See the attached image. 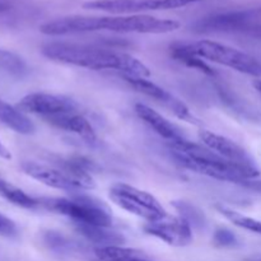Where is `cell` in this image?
<instances>
[{"instance_id":"26","label":"cell","mask_w":261,"mask_h":261,"mask_svg":"<svg viewBox=\"0 0 261 261\" xmlns=\"http://www.w3.org/2000/svg\"><path fill=\"white\" fill-rule=\"evenodd\" d=\"M0 234L9 239L17 237L18 234V228L14 222L3 214H0Z\"/></svg>"},{"instance_id":"13","label":"cell","mask_w":261,"mask_h":261,"mask_svg":"<svg viewBox=\"0 0 261 261\" xmlns=\"http://www.w3.org/2000/svg\"><path fill=\"white\" fill-rule=\"evenodd\" d=\"M199 138H200V142L203 143V145L214 150L226 160L231 161L233 163H239V165L255 167L254 161L247 154L246 150L234 142H232L228 138L214 134V133L208 132V130H201L199 133Z\"/></svg>"},{"instance_id":"25","label":"cell","mask_w":261,"mask_h":261,"mask_svg":"<svg viewBox=\"0 0 261 261\" xmlns=\"http://www.w3.org/2000/svg\"><path fill=\"white\" fill-rule=\"evenodd\" d=\"M213 244L217 247H223V249H231L239 245L236 234L227 228H218L214 232Z\"/></svg>"},{"instance_id":"14","label":"cell","mask_w":261,"mask_h":261,"mask_svg":"<svg viewBox=\"0 0 261 261\" xmlns=\"http://www.w3.org/2000/svg\"><path fill=\"white\" fill-rule=\"evenodd\" d=\"M135 112H137L138 116H139L148 126L152 127L160 137L168 140V143H181L188 140V138L185 137L182 130H181L177 125L168 121L166 117H163L162 115L158 114L157 111L150 109L147 105L137 103L135 105Z\"/></svg>"},{"instance_id":"22","label":"cell","mask_w":261,"mask_h":261,"mask_svg":"<svg viewBox=\"0 0 261 261\" xmlns=\"http://www.w3.org/2000/svg\"><path fill=\"white\" fill-rule=\"evenodd\" d=\"M144 254L137 249L124 246H101L94 247L93 255L99 261H130Z\"/></svg>"},{"instance_id":"16","label":"cell","mask_w":261,"mask_h":261,"mask_svg":"<svg viewBox=\"0 0 261 261\" xmlns=\"http://www.w3.org/2000/svg\"><path fill=\"white\" fill-rule=\"evenodd\" d=\"M76 232L83 236L87 241L96 245V247L101 246H122L125 244V237L119 232L111 229V227L92 226V224L74 223Z\"/></svg>"},{"instance_id":"5","label":"cell","mask_w":261,"mask_h":261,"mask_svg":"<svg viewBox=\"0 0 261 261\" xmlns=\"http://www.w3.org/2000/svg\"><path fill=\"white\" fill-rule=\"evenodd\" d=\"M190 53L201 59L221 64L227 68L234 69L240 73L252 76H261V63L249 54L231 47L224 43L211 40H200L195 42L184 43Z\"/></svg>"},{"instance_id":"29","label":"cell","mask_w":261,"mask_h":261,"mask_svg":"<svg viewBox=\"0 0 261 261\" xmlns=\"http://www.w3.org/2000/svg\"><path fill=\"white\" fill-rule=\"evenodd\" d=\"M130 261H152V260H149V257H148L147 255L143 254L142 256H138V257H135V259H133Z\"/></svg>"},{"instance_id":"6","label":"cell","mask_w":261,"mask_h":261,"mask_svg":"<svg viewBox=\"0 0 261 261\" xmlns=\"http://www.w3.org/2000/svg\"><path fill=\"white\" fill-rule=\"evenodd\" d=\"M111 200L127 213L148 222H155L167 217L162 204L152 194L127 184H115L110 189Z\"/></svg>"},{"instance_id":"31","label":"cell","mask_w":261,"mask_h":261,"mask_svg":"<svg viewBox=\"0 0 261 261\" xmlns=\"http://www.w3.org/2000/svg\"><path fill=\"white\" fill-rule=\"evenodd\" d=\"M5 9H8V5L5 4V3L0 2V12H3V10H5Z\"/></svg>"},{"instance_id":"27","label":"cell","mask_w":261,"mask_h":261,"mask_svg":"<svg viewBox=\"0 0 261 261\" xmlns=\"http://www.w3.org/2000/svg\"><path fill=\"white\" fill-rule=\"evenodd\" d=\"M242 188L247 189V190H252L255 193H259L261 194V181L255 180V178H249L244 182Z\"/></svg>"},{"instance_id":"24","label":"cell","mask_w":261,"mask_h":261,"mask_svg":"<svg viewBox=\"0 0 261 261\" xmlns=\"http://www.w3.org/2000/svg\"><path fill=\"white\" fill-rule=\"evenodd\" d=\"M0 71L14 76H22L27 71V65L17 54L0 48Z\"/></svg>"},{"instance_id":"8","label":"cell","mask_w":261,"mask_h":261,"mask_svg":"<svg viewBox=\"0 0 261 261\" xmlns=\"http://www.w3.org/2000/svg\"><path fill=\"white\" fill-rule=\"evenodd\" d=\"M201 0H92L83 4L84 9L98 10L111 14H137V13L171 10L189 7Z\"/></svg>"},{"instance_id":"7","label":"cell","mask_w":261,"mask_h":261,"mask_svg":"<svg viewBox=\"0 0 261 261\" xmlns=\"http://www.w3.org/2000/svg\"><path fill=\"white\" fill-rule=\"evenodd\" d=\"M23 172L38 182L50 188L65 191L93 190L96 188L91 175H78V173L66 171L63 167L41 165V163L25 161L20 165Z\"/></svg>"},{"instance_id":"21","label":"cell","mask_w":261,"mask_h":261,"mask_svg":"<svg viewBox=\"0 0 261 261\" xmlns=\"http://www.w3.org/2000/svg\"><path fill=\"white\" fill-rule=\"evenodd\" d=\"M171 54H172V56L176 59V60L185 64L186 66H189V68L196 69V70L201 71V73L206 74V75H211V76L216 75L214 69L211 68V66L203 60V59L196 56L195 54L190 53V51L184 46V43H175V45L171 47Z\"/></svg>"},{"instance_id":"19","label":"cell","mask_w":261,"mask_h":261,"mask_svg":"<svg viewBox=\"0 0 261 261\" xmlns=\"http://www.w3.org/2000/svg\"><path fill=\"white\" fill-rule=\"evenodd\" d=\"M172 205L178 212L180 218H182L193 229H198V231L203 229L204 231L208 227V219H206L205 214L196 205L185 200L172 201Z\"/></svg>"},{"instance_id":"20","label":"cell","mask_w":261,"mask_h":261,"mask_svg":"<svg viewBox=\"0 0 261 261\" xmlns=\"http://www.w3.org/2000/svg\"><path fill=\"white\" fill-rule=\"evenodd\" d=\"M43 242L48 247V250L60 256H74V255L82 254L81 245L66 239L65 236L58 232H46L43 234Z\"/></svg>"},{"instance_id":"30","label":"cell","mask_w":261,"mask_h":261,"mask_svg":"<svg viewBox=\"0 0 261 261\" xmlns=\"http://www.w3.org/2000/svg\"><path fill=\"white\" fill-rule=\"evenodd\" d=\"M245 261H261V255H259V256L247 257V259H245Z\"/></svg>"},{"instance_id":"18","label":"cell","mask_w":261,"mask_h":261,"mask_svg":"<svg viewBox=\"0 0 261 261\" xmlns=\"http://www.w3.org/2000/svg\"><path fill=\"white\" fill-rule=\"evenodd\" d=\"M0 196L7 199L9 203L24 209H40L38 198L25 194L22 189L0 178Z\"/></svg>"},{"instance_id":"28","label":"cell","mask_w":261,"mask_h":261,"mask_svg":"<svg viewBox=\"0 0 261 261\" xmlns=\"http://www.w3.org/2000/svg\"><path fill=\"white\" fill-rule=\"evenodd\" d=\"M0 158H4V160H9L10 158L9 150L2 144V142H0Z\"/></svg>"},{"instance_id":"10","label":"cell","mask_w":261,"mask_h":261,"mask_svg":"<svg viewBox=\"0 0 261 261\" xmlns=\"http://www.w3.org/2000/svg\"><path fill=\"white\" fill-rule=\"evenodd\" d=\"M124 79L133 87V88L138 89V91L142 92L143 94L155 99V101L162 103L165 107H167L170 111L173 112V115H175L176 117H178V119L182 120V121L190 122V124L194 125L200 124L199 120L191 114L189 107L186 106L182 101H180L177 97H175L168 91L163 89L162 87L157 86V84L153 83V82L148 81L147 78L124 75Z\"/></svg>"},{"instance_id":"2","label":"cell","mask_w":261,"mask_h":261,"mask_svg":"<svg viewBox=\"0 0 261 261\" xmlns=\"http://www.w3.org/2000/svg\"><path fill=\"white\" fill-rule=\"evenodd\" d=\"M47 59L68 65L91 70H117L122 75L148 78L150 70L147 65L122 51H115L101 46L74 42H48L41 48Z\"/></svg>"},{"instance_id":"1","label":"cell","mask_w":261,"mask_h":261,"mask_svg":"<svg viewBox=\"0 0 261 261\" xmlns=\"http://www.w3.org/2000/svg\"><path fill=\"white\" fill-rule=\"evenodd\" d=\"M180 22L145 14L130 15H68L43 23L40 31L48 36H68L78 33L110 31L116 33H168L180 28Z\"/></svg>"},{"instance_id":"9","label":"cell","mask_w":261,"mask_h":261,"mask_svg":"<svg viewBox=\"0 0 261 261\" xmlns=\"http://www.w3.org/2000/svg\"><path fill=\"white\" fill-rule=\"evenodd\" d=\"M18 109L23 112H30L46 120L64 112L79 111V105L70 97L63 94H53L37 92L23 97L18 103Z\"/></svg>"},{"instance_id":"17","label":"cell","mask_w":261,"mask_h":261,"mask_svg":"<svg viewBox=\"0 0 261 261\" xmlns=\"http://www.w3.org/2000/svg\"><path fill=\"white\" fill-rule=\"evenodd\" d=\"M0 124L22 135H31L36 130L32 120L28 119L24 112L3 99H0Z\"/></svg>"},{"instance_id":"11","label":"cell","mask_w":261,"mask_h":261,"mask_svg":"<svg viewBox=\"0 0 261 261\" xmlns=\"http://www.w3.org/2000/svg\"><path fill=\"white\" fill-rule=\"evenodd\" d=\"M143 229L171 246L185 247L193 242V228L180 217L167 216L160 221L148 222Z\"/></svg>"},{"instance_id":"15","label":"cell","mask_w":261,"mask_h":261,"mask_svg":"<svg viewBox=\"0 0 261 261\" xmlns=\"http://www.w3.org/2000/svg\"><path fill=\"white\" fill-rule=\"evenodd\" d=\"M45 121L53 125L56 129L73 133V134L78 135V137L83 138L88 142L96 140V132H94L93 126L79 111L58 114L55 116L47 117Z\"/></svg>"},{"instance_id":"23","label":"cell","mask_w":261,"mask_h":261,"mask_svg":"<svg viewBox=\"0 0 261 261\" xmlns=\"http://www.w3.org/2000/svg\"><path fill=\"white\" fill-rule=\"evenodd\" d=\"M216 209L222 216L226 217L229 222H232L234 226L246 229V231H251L255 232V233L261 234V221L251 218V217L244 216V214L239 213V212L233 211V209L228 208V206L223 205V204H217Z\"/></svg>"},{"instance_id":"3","label":"cell","mask_w":261,"mask_h":261,"mask_svg":"<svg viewBox=\"0 0 261 261\" xmlns=\"http://www.w3.org/2000/svg\"><path fill=\"white\" fill-rule=\"evenodd\" d=\"M168 152L175 162L186 170L239 186L260 175L256 166L249 167L233 163L205 145L195 144L189 139L181 143H168Z\"/></svg>"},{"instance_id":"4","label":"cell","mask_w":261,"mask_h":261,"mask_svg":"<svg viewBox=\"0 0 261 261\" xmlns=\"http://www.w3.org/2000/svg\"><path fill=\"white\" fill-rule=\"evenodd\" d=\"M40 209L65 216L73 223L112 227L111 212L103 201L93 196L76 194L69 198H38Z\"/></svg>"},{"instance_id":"12","label":"cell","mask_w":261,"mask_h":261,"mask_svg":"<svg viewBox=\"0 0 261 261\" xmlns=\"http://www.w3.org/2000/svg\"><path fill=\"white\" fill-rule=\"evenodd\" d=\"M257 10H237V12L219 13L203 18L195 23L199 32H232L247 27L257 17Z\"/></svg>"}]
</instances>
